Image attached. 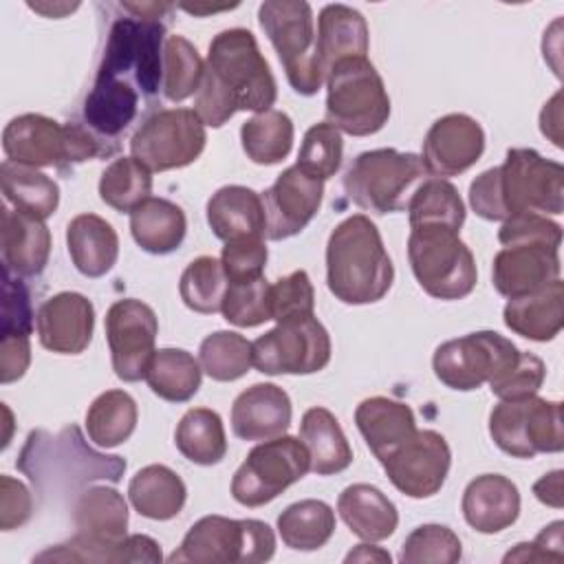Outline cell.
<instances>
[{"mask_svg":"<svg viewBox=\"0 0 564 564\" xmlns=\"http://www.w3.org/2000/svg\"><path fill=\"white\" fill-rule=\"evenodd\" d=\"M273 73L247 29H225L209 42L205 75L194 95V112L205 126L220 128L238 110L264 112L275 104Z\"/></svg>","mask_w":564,"mask_h":564,"instance_id":"1","label":"cell"},{"mask_svg":"<svg viewBox=\"0 0 564 564\" xmlns=\"http://www.w3.org/2000/svg\"><path fill=\"white\" fill-rule=\"evenodd\" d=\"M469 205L485 220L505 223L522 212L557 216L564 209V167L531 148H511L502 165L471 181Z\"/></svg>","mask_w":564,"mask_h":564,"instance_id":"2","label":"cell"},{"mask_svg":"<svg viewBox=\"0 0 564 564\" xmlns=\"http://www.w3.org/2000/svg\"><path fill=\"white\" fill-rule=\"evenodd\" d=\"M15 465L40 494H73L93 480L119 482L126 471L121 456L93 449L77 425L57 434L33 430Z\"/></svg>","mask_w":564,"mask_h":564,"instance_id":"3","label":"cell"},{"mask_svg":"<svg viewBox=\"0 0 564 564\" xmlns=\"http://www.w3.org/2000/svg\"><path fill=\"white\" fill-rule=\"evenodd\" d=\"M394 267L383 247L377 225L352 214L328 236L326 284L344 304L379 302L392 286Z\"/></svg>","mask_w":564,"mask_h":564,"instance_id":"4","label":"cell"},{"mask_svg":"<svg viewBox=\"0 0 564 564\" xmlns=\"http://www.w3.org/2000/svg\"><path fill=\"white\" fill-rule=\"evenodd\" d=\"M86 123H59L35 112L13 117L2 130L7 161L29 167L66 170L115 152Z\"/></svg>","mask_w":564,"mask_h":564,"instance_id":"5","label":"cell"},{"mask_svg":"<svg viewBox=\"0 0 564 564\" xmlns=\"http://www.w3.org/2000/svg\"><path fill=\"white\" fill-rule=\"evenodd\" d=\"M390 117V97L368 57L339 59L326 73V121L339 132L368 137Z\"/></svg>","mask_w":564,"mask_h":564,"instance_id":"6","label":"cell"},{"mask_svg":"<svg viewBox=\"0 0 564 564\" xmlns=\"http://www.w3.org/2000/svg\"><path fill=\"white\" fill-rule=\"evenodd\" d=\"M419 154L379 148L361 152L344 174L348 198L368 212L390 214L408 207L410 196L425 176Z\"/></svg>","mask_w":564,"mask_h":564,"instance_id":"7","label":"cell"},{"mask_svg":"<svg viewBox=\"0 0 564 564\" xmlns=\"http://www.w3.org/2000/svg\"><path fill=\"white\" fill-rule=\"evenodd\" d=\"M408 258L419 286L436 300H463L476 286V260L458 231L412 227Z\"/></svg>","mask_w":564,"mask_h":564,"instance_id":"8","label":"cell"},{"mask_svg":"<svg viewBox=\"0 0 564 564\" xmlns=\"http://www.w3.org/2000/svg\"><path fill=\"white\" fill-rule=\"evenodd\" d=\"M258 22L284 66L291 88L315 95L324 84L313 31V11L304 0H267L258 9Z\"/></svg>","mask_w":564,"mask_h":564,"instance_id":"9","label":"cell"},{"mask_svg":"<svg viewBox=\"0 0 564 564\" xmlns=\"http://www.w3.org/2000/svg\"><path fill=\"white\" fill-rule=\"evenodd\" d=\"M275 553V535L262 520H234L225 516H205L189 527L170 562L196 564H256Z\"/></svg>","mask_w":564,"mask_h":564,"instance_id":"10","label":"cell"},{"mask_svg":"<svg viewBox=\"0 0 564 564\" xmlns=\"http://www.w3.org/2000/svg\"><path fill=\"white\" fill-rule=\"evenodd\" d=\"M163 37L161 20L119 18L112 22L97 77L121 79L152 99L163 82Z\"/></svg>","mask_w":564,"mask_h":564,"instance_id":"11","label":"cell"},{"mask_svg":"<svg viewBox=\"0 0 564 564\" xmlns=\"http://www.w3.org/2000/svg\"><path fill=\"white\" fill-rule=\"evenodd\" d=\"M489 434L513 458L562 452V403L538 394L500 401L489 414Z\"/></svg>","mask_w":564,"mask_h":564,"instance_id":"12","label":"cell"},{"mask_svg":"<svg viewBox=\"0 0 564 564\" xmlns=\"http://www.w3.org/2000/svg\"><path fill=\"white\" fill-rule=\"evenodd\" d=\"M311 471L306 445L295 436H278L256 445L231 478V496L242 507H262Z\"/></svg>","mask_w":564,"mask_h":564,"instance_id":"13","label":"cell"},{"mask_svg":"<svg viewBox=\"0 0 564 564\" xmlns=\"http://www.w3.org/2000/svg\"><path fill=\"white\" fill-rule=\"evenodd\" d=\"M520 350L496 330H476L443 341L432 357L434 375L452 390H478L516 366Z\"/></svg>","mask_w":564,"mask_h":564,"instance_id":"14","label":"cell"},{"mask_svg":"<svg viewBox=\"0 0 564 564\" xmlns=\"http://www.w3.org/2000/svg\"><path fill=\"white\" fill-rule=\"evenodd\" d=\"M205 141V123L194 108H165L139 126L130 139V152L150 172H165L194 163Z\"/></svg>","mask_w":564,"mask_h":564,"instance_id":"15","label":"cell"},{"mask_svg":"<svg viewBox=\"0 0 564 564\" xmlns=\"http://www.w3.org/2000/svg\"><path fill=\"white\" fill-rule=\"evenodd\" d=\"M253 366L264 375H313L330 361V337L311 315L280 322L251 341Z\"/></svg>","mask_w":564,"mask_h":564,"instance_id":"16","label":"cell"},{"mask_svg":"<svg viewBox=\"0 0 564 564\" xmlns=\"http://www.w3.org/2000/svg\"><path fill=\"white\" fill-rule=\"evenodd\" d=\"M390 482L408 498H430L441 491L452 465V452L443 434L416 430L381 460Z\"/></svg>","mask_w":564,"mask_h":564,"instance_id":"17","label":"cell"},{"mask_svg":"<svg viewBox=\"0 0 564 564\" xmlns=\"http://www.w3.org/2000/svg\"><path fill=\"white\" fill-rule=\"evenodd\" d=\"M156 333V313L145 302L126 297L110 304L106 313V339L110 346L112 370L121 381L134 383L145 377L154 355Z\"/></svg>","mask_w":564,"mask_h":564,"instance_id":"18","label":"cell"},{"mask_svg":"<svg viewBox=\"0 0 564 564\" xmlns=\"http://www.w3.org/2000/svg\"><path fill=\"white\" fill-rule=\"evenodd\" d=\"M322 198L324 181L304 174L297 165L286 167L262 194L267 236L284 240L300 234L319 212Z\"/></svg>","mask_w":564,"mask_h":564,"instance_id":"19","label":"cell"},{"mask_svg":"<svg viewBox=\"0 0 564 564\" xmlns=\"http://www.w3.org/2000/svg\"><path fill=\"white\" fill-rule=\"evenodd\" d=\"M485 152L480 123L463 112L436 119L423 139V167L434 178H447L469 170Z\"/></svg>","mask_w":564,"mask_h":564,"instance_id":"20","label":"cell"},{"mask_svg":"<svg viewBox=\"0 0 564 564\" xmlns=\"http://www.w3.org/2000/svg\"><path fill=\"white\" fill-rule=\"evenodd\" d=\"M40 344L57 355H79L88 348L95 328L93 302L75 291L44 300L35 313Z\"/></svg>","mask_w":564,"mask_h":564,"instance_id":"21","label":"cell"},{"mask_svg":"<svg viewBox=\"0 0 564 564\" xmlns=\"http://www.w3.org/2000/svg\"><path fill=\"white\" fill-rule=\"evenodd\" d=\"M560 247L544 242L507 245L494 256L491 282L505 297L533 293L560 278Z\"/></svg>","mask_w":564,"mask_h":564,"instance_id":"22","label":"cell"},{"mask_svg":"<svg viewBox=\"0 0 564 564\" xmlns=\"http://www.w3.org/2000/svg\"><path fill=\"white\" fill-rule=\"evenodd\" d=\"M2 269L15 278H35L51 256V231L44 220L20 209L2 207L0 220Z\"/></svg>","mask_w":564,"mask_h":564,"instance_id":"23","label":"cell"},{"mask_svg":"<svg viewBox=\"0 0 564 564\" xmlns=\"http://www.w3.org/2000/svg\"><path fill=\"white\" fill-rule=\"evenodd\" d=\"M291 399L275 383H253L231 405V430L242 441H271L291 425Z\"/></svg>","mask_w":564,"mask_h":564,"instance_id":"24","label":"cell"},{"mask_svg":"<svg viewBox=\"0 0 564 564\" xmlns=\"http://www.w3.org/2000/svg\"><path fill=\"white\" fill-rule=\"evenodd\" d=\"M460 509L474 531L500 533L520 516V491L507 476L482 474L465 487Z\"/></svg>","mask_w":564,"mask_h":564,"instance_id":"25","label":"cell"},{"mask_svg":"<svg viewBox=\"0 0 564 564\" xmlns=\"http://www.w3.org/2000/svg\"><path fill=\"white\" fill-rule=\"evenodd\" d=\"M207 223L225 242L262 238L267 234L262 196L245 185H225L207 200Z\"/></svg>","mask_w":564,"mask_h":564,"instance_id":"26","label":"cell"},{"mask_svg":"<svg viewBox=\"0 0 564 564\" xmlns=\"http://www.w3.org/2000/svg\"><path fill=\"white\" fill-rule=\"evenodd\" d=\"M505 326L533 341H551L564 326V282L555 278L546 286L511 297L502 311Z\"/></svg>","mask_w":564,"mask_h":564,"instance_id":"27","label":"cell"},{"mask_svg":"<svg viewBox=\"0 0 564 564\" xmlns=\"http://www.w3.org/2000/svg\"><path fill=\"white\" fill-rule=\"evenodd\" d=\"M317 59L326 73L346 57H366L370 37L366 18L346 4H326L317 18Z\"/></svg>","mask_w":564,"mask_h":564,"instance_id":"28","label":"cell"},{"mask_svg":"<svg viewBox=\"0 0 564 564\" xmlns=\"http://www.w3.org/2000/svg\"><path fill=\"white\" fill-rule=\"evenodd\" d=\"M337 511L346 527L366 542L388 540L399 524L394 502L368 482L348 485L337 498Z\"/></svg>","mask_w":564,"mask_h":564,"instance_id":"29","label":"cell"},{"mask_svg":"<svg viewBox=\"0 0 564 564\" xmlns=\"http://www.w3.org/2000/svg\"><path fill=\"white\" fill-rule=\"evenodd\" d=\"M66 247L75 269L86 278L106 275L119 256L117 231L97 214H79L68 223Z\"/></svg>","mask_w":564,"mask_h":564,"instance_id":"30","label":"cell"},{"mask_svg":"<svg viewBox=\"0 0 564 564\" xmlns=\"http://www.w3.org/2000/svg\"><path fill=\"white\" fill-rule=\"evenodd\" d=\"M139 90L121 79L95 77L84 99V123L104 141H115L137 117Z\"/></svg>","mask_w":564,"mask_h":564,"instance_id":"31","label":"cell"},{"mask_svg":"<svg viewBox=\"0 0 564 564\" xmlns=\"http://www.w3.org/2000/svg\"><path fill=\"white\" fill-rule=\"evenodd\" d=\"M355 423L377 460L416 432L410 405L388 397L364 399L355 410Z\"/></svg>","mask_w":564,"mask_h":564,"instance_id":"32","label":"cell"},{"mask_svg":"<svg viewBox=\"0 0 564 564\" xmlns=\"http://www.w3.org/2000/svg\"><path fill=\"white\" fill-rule=\"evenodd\" d=\"M130 231L143 251L165 256L181 247L187 220L176 203L150 196L130 212Z\"/></svg>","mask_w":564,"mask_h":564,"instance_id":"33","label":"cell"},{"mask_svg":"<svg viewBox=\"0 0 564 564\" xmlns=\"http://www.w3.org/2000/svg\"><path fill=\"white\" fill-rule=\"evenodd\" d=\"M300 441L311 456V471L317 476L339 474L350 467L352 449L339 421L326 408H308L300 423Z\"/></svg>","mask_w":564,"mask_h":564,"instance_id":"34","label":"cell"},{"mask_svg":"<svg viewBox=\"0 0 564 564\" xmlns=\"http://www.w3.org/2000/svg\"><path fill=\"white\" fill-rule=\"evenodd\" d=\"M128 498L143 518L161 522L181 513L187 500V487L167 465H148L132 476Z\"/></svg>","mask_w":564,"mask_h":564,"instance_id":"35","label":"cell"},{"mask_svg":"<svg viewBox=\"0 0 564 564\" xmlns=\"http://www.w3.org/2000/svg\"><path fill=\"white\" fill-rule=\"evenodd\" d=\"M143 379L159 399L185 403L198 392L203 368L200 361L183 348H159L154 350Z\"/></svg>","mask_w":564,"mask_h":564,"instance_id":"36","label":"cell"},{"mask_svg":"<svg viewBox=\"0 0 564 564\" xmlns=\"http://www.w3.org/2000/svg\"><path fill=\"white\" fill-rule=\"evenodd\" d=\"M0 183L4 198L13 205V209L31 214L40 220L53 216L59 205L57 183L37 167L2 161Z\"/></svg>","mask_w":564,"mask_h":564,"instance_id":"37","label":"cell"},{"mask_svg":"<svg viewBox=\"0 0 564 564\" xmlns=\"http://www.w3.org/2000/svg\"><path fill=\"white\" fill-rule=\"evenodd\" d=\"M176 449L194 465H216L227 454L223 419L209 408H189L174 432Z\"/></svg>","mask_w":564,"mask_h":564,"instance_id":"38","label":"cell"},{"mask_svg":"<svg viewBox=\"0 0 564 564\" xmlns=\"http://www.w3.org/2000/svg\"><path fill=\"white\" fill-rule=\"evenodd\" d=\"M278 533L293 551H317L335 533V511L324 500H300L278 516Z\"/></svg>","mask_w":564,"mask_h":564,"instance_id":"39","label":"cell"},{"mask_svg":"<svg viewBox=\"0 0 564 564\" xmlns=\"http://www.w3.org/2000/svg\"><path fill=\"white\" fill-rule=\"evenodd\" d=\"M137 419V401L128 392L106 390L86 412V432L97 447H117L132 436Z\"/></svg>","mask_w":564,"mask_h":564,"instance_id":"40","label":"cell"},{"mask_svg":"<svg viewBox=\"0 0 564 564\" xmlns=\"http://www.w3.org/2000/svg\"><path fill=\"white\" fill-rule=\"evenodd\" d=\"M410 227H445L460 231L465 205L458 189L445 178H425L408 200Z\"/></svg>","mask_w":564,"mask_h":564,"instance_id":"41","label":"cell"},{"mask_svg":"<svg viewBox=\"0 0 564 564\" xmlns=\"http://www.w3.org/2000/svg\"><path fill=\"white\" fill-rule=\"evenodd\" d=\"M240 143L258 165H275L289 156L293 145V121L282 110H264L247 119L240 128Z\"/></svg>","mask_w":564,"mask_h":564,"instance_id":"42","label":"cell"},{"mask_svg":"<svg viewBox=\"0 0 564 564\" xmlns=\"http://www.w3.org/2000/svg\"><path fill=\"white\" fill-rule=\"evenodd\" d=\"M198 361L214 381H236L253 366L251 341L236 330H216L200 341Z\"/></svg>","mask_w":564,"mask_h":564,"instance_id":"43","label":"cell"},{"mask_svg":"<svg viewBox=\"0 0 564 564\" xmlns=\"http://www.w3.org/2000/svg\"><path fill=\"white\" fill-rule=\"evenodd\" d=\"M152 192V172L134 156L115 159L99 178L101 200L117 212H132Z\"/></svg>","mask_w":564,"mask_h":564,"instance_id":"44","label":"cell"},{"mask_svg":"<svg viewBox=\"0 0 564 564\" xmlns=\"http://www.w3.org/2000/svg\"><path fill=\"white\" fill-rule=\"evenodd\" d=\"M227 286L229 280L225 275L223 262L214 256H198L185 267L178 293L187 308H192L194 313L212 315L220 311Z\"/></svg>","mask_w":564,"mask_h":564,"instance_id":"45","label":"cell"},{"mask_svg":"<svg viewBox=\"0 0 564 564\" xmlns=\"http://www.w3.org/2000/svg\"><path fill=\"white\" fill-rule=\"evenodd\" d=\"M205 75V62L196 46L183 35H170L163 46V95L170 101H183L198 93Z\"/></svg>","mask_w":564,"mask_h":564,"instance_id":"46","label":"cell"},{"mask_svg":"<svg viewBox=\"0 0 564 564\" xmlns=\"http://www.w3.org/2000/svg\"><path fill=\"white\" fill-rule=\"evenodd\" d=\"M223 317L240 328H253L271 319V284L262 278L251 282H229L223 306Z\"/></svg>","mask_w":564,"mask_h":564,"instance_id":"47","label":"cell"},{"mask_svg":"<svg viewBox=\"0 0 564 564\" xmlns=\"http://www.w3.org/2000/svg\"><path fill=\"white\" fill-rule=\"evenodd\" d=\"M463 555L458 535L445 524H421L403 542V564H454Z\"/></svg>","mask_w":564,"mask_h":564,"instance_id":"48","label":"cell"},{"mask_svg":"<svg viewBox=\"0 0 564 564\" xmlns=\"http://www.w3.org/2000/svg\"><path fill=\"white\" fill-rule=\"evenodd\" d=\"M341 154H344L341 132L328 121H322L306 130L295 165L304 174L326 181L335 176V172L339 170Z\"/></svg>","mask_w":564,"mask_h":564,"instance_id":"49","label":"cell"},{"mask_svg":"<svg viewBox=\"0 0 564 564\" xmlns=\"http://www.w3.org/2000/svg\"><path fill=\"white\" fill-rule=\"evenodd\" d=\"M315 291L304 269H297L271 284V319L286 322L315 315Z\"/></svg>","mask_w":564,"mask_h":564,"instance_id":"50","label":"cell"},{"mask_svg":"<svg viewBox=\"0 0 564 564\" xmlns=\"http://www.w3.org/2000/svg\"><path fill=\"white\" fill-rule=\"evenodd\" d=\"M544 361L533 352H522L511 370H507L502 377L489 383L491 394H496L500 401L509 399H524L531 394H538V390L544 383Z\"/></svg>","mask_w":564,"mask_h":564,"instance_id":"51","label":"cell"},{"mask_svg":"<svg viewBox=\"0 0 564 564\" xmlns=\"http://www.w3.org/2000/svg\"><path fill=\"white\" fill-rule=\"evenodd\" d=\"M269 251L262 238H240L225 242L223 247V269L229 282H251L264 275Z\"/></svg>","mask_w":564,"mask_h":564,"instance_id":"52","label":"cell"},{"mask_svg":"<svg viewBox=\"0 0 564 564\" xmlns=\"http://www.w3.org/2000/svg\"><path fill=\"white\" fill-rule=\"evenodd\" d=\"M498 240L502 247L518 245V242H544V245L560 247L562 227L549 220L544 214L522 212L502 223L498 231Z\"/></svg>","mask_w":564,"mask_h":564,"instance_id":"53","label":"cell"},{"mask_svg":"<svg viewBox=\"0 0 564 564\" xmlns=\"http://www.w3.org/2000/svg\"><path fill=\"white\" fill-rule=\"evenodd\" d=\"M2 335L7 333H22L31 335L33 328V308L29 291L22 278L4 273L2 282Z\"/></svg>","mask_w":564,"mask_h":564,"instance_id":"54","label":"cell"},{"mask_svg":"<svg viewBox=\"0 0 564 564\" xmlns=\"http://www.w3.org/2000/svg\"><path fill=\"white\" fill-rule=\"evenodd\" d=\"M33 513V496L24 482L0 476V529L11 531L22 527Z\"/></svg>","mask_w":564,"mask_h":564,"instance_id":"55","label":"cell"},{"mask_svg":"<svg viewBox=\"0 0 564 564\" xmlns=\"http://www.w3.org/2000/svg\"><path fill=\"white\" fill-rule=\"evenodd\" d=\"M562 520L551 522L544 527L533 542H520L516 544L513 551L505 555V562H544L553 560L560 562L564 560V549H562Z\"/></svg>","mask_w":564,"mask_h":564,"instance_id":"56","label":"cell"},{"mask_svg":"<svg viewBox=\"0 0 564 564\" xmlns=\"http://www.w3.org/2000/svg\"><path fill=\"white\" fill-rule=\"evenodd\" d=\"M31 364V344L29 335L7 333L0 339V381L13 383L24 377Z\"/></svg>","mask_w":564,"mask_h":564,"instance_id":"57","label":"cell"},{"mask_svg":"<svg viewBox=\"0 0 564 564\" xmlns=\"http://www.w3.org/2000/svg\"><path fill=\"white\" fill-rule=\"evenodd\" d=\"M562 95L555 93L549 104H544L540 115V130L544 137H549L557 148H562V108H560Z\"/></svg>","mask_w":564,"mask_h":564,"instance_id":"58","label":"cell"},{"mask_svg":"<svg viewBox=\"0 0 564 564\" xmlns=\"http://www.w3.org/2000/svg\"><path fill=\"white\" fill-rule=\"evenodd\" d=\"M562 469L549 471L544 474L535 485H533V494L540 502L560 509L562 507Z\"/></svg>","mask_w":564,"mask_h":564,"instance_id":"59","label":"cell"},{"mask_svg":"<svg viewBox=\"0 0 564 564\" xmlns=\"http://www.w3.org/2000/svg\"><path fill=\"white\" fill-rule=\"evenodd\" d=\"M121 7L126 11H130L132 18H141V20H159L163 13H167L172 9V4H167V2H141V4L123 2Z\"/></svg>","mask_w":564,"mask_h":564,"instance_id":"60","label":"cell"},{"mask_svg":"<svg viewBox=\"0 0 564 564\" xmlns=\"http://www.w3.org/2000/svg\"><path fill=\"white\" fill-rule=\"evenodd\" d=\"M346 562H390V553H386L379 546L370 544H359L346 555Z\"/></svg>","mask_w":564,"mask_h":564,"instance_id":"61","label":"cell"},{"mask_svg":"<svg viewBox=\"0 0 564 564\" xmlns=\"http://www.w3.org/2000/svg\"><path fill=\"white\" fill-rule=\"evenodd\" d=\"M29 7L33 9V11H37V13H44V15H53V18H59L62 13H66V11H73V9H77V4H33V2H29Z\"/></svg>","mask_w":564,"mask_h":564,"instance_id":"62","label":"cell"},{"mask_svg":"<svg viewBox=\"0 0 564 564\" xmlns=\"http://www.w3.org/2000/svg\"><path fill=\"white\" fill-rule=\"evenodd\" d=\"M2 412H4V416H7V434H4V438H2V449L9 445V438H11V434H9V430H11V412H9V408H7V403H2Z\"/></svg>","mask_w":564,"mask_h":564,"instance_id":"63","label":"cell"}]
</instances>
